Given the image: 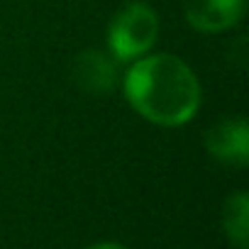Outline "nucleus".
Returning a JSON list of instances; mask_svg holds the SVG:
<instances>
[{
    "label": "nucleus",
    "instance_id": "obj_3",
    "mask_svg": "<svg viewBox=\"0 0 249 249\" xmlns=\"http://www.w3.org/2000/svg\"><path fill=\"white\" fill-rule=\"evenodd\" d=\"M205 149L217 161L244 166L249 161V124L242 117L222 120L205 132Z\"/></svg>",
    "mask_w": 249,
    "mask_h": 249
},
{
    "label": "nucleus",
    "instance_id": "obj_1",
    "mask_svg": "<svg viewBox=\"0 0 249 249\" xmlns=\"http://www.w3.org/2000/svg\"><path fill=\"white\" fill-rule=\"evenodd\" d=\"M124 98L149 122L178 127L200 107V83L193 69L174 54L140 56L124 73Z\"/></svg>",
    "mask_w": 249,
    "mask_h": 249
},
{
    "label": "nucleus",
    "instance_id": "obj_4",
    "mask_svg": "<svg viewBox=\"0 0 249 249\" xmlns=\"http://www.w3.org/2000/svg\"><path fill=\"white\" fill-rule=\"evenodd\" d=\"M247 0H188L186 20L193 30L205 35H217L239 22Z\"/></svg>",
    "mask_w": 249,
    "mask_h": 249
},
{
    "label": "nucleus",
    "instance_id": "obj_2",
    "mask_svg": "<svg viewBox=\"0 0 249 249\" xmlns=\"http://www.w3.org/2000/svg\"><path fill=\"white\" fill-rule=\"evenodd\" d=\"M159 35V18L147 3L124 5L107 27L110 54L117 61H135L144 56Z\"/></svg>",
    "mask_w": 249,
    "mask_h": 249
},
{
    "label": "nucleus",
    "instance_id": "obj_5",
    "mask_svg": "<svg viewBox=\"0 0 249 249\" xmlns=\"http://www.w3.org/2000/svg\"><path fill=\"white\" fill-rule=\"evenodd\" d=\"M117 66L112 54L86 49L73 61V78L86 93H107L115 86Z\"/></svg>",
    "mask_w": 249,
    "mask_h": 249
},
{
    "label": "nucleus",
    "instance_id": "obj_6",
    "mask_svg": "<svg viewBox=\"0 0 249 249\" xmlns=\"http://www.w3.org/2000/svg\"><path fill=\"white\" fill-rule=\"evenodd\" d=\"M222 227L227 239L237 249H247L249 242V198L247 193H232L222 205Z\"/></svg>",
    "mask_w": 249,
    "mask_h": 249
},
{
    "label": "nucleus",
    "instance_id": "obj_7",
    "mask_svg": "<svg viewBox=\"0 0 249 249\" xmlns=\"http://www.w3.org/2000/svg\"><path fill=\"white\" fill-rule=\"evenodd\" d=\"M88 249H127V247L120 244V242H100V244H93Z\"/></svg>",
    "mask_w": 249,
    "mask_h": 249
}]
</instances>
